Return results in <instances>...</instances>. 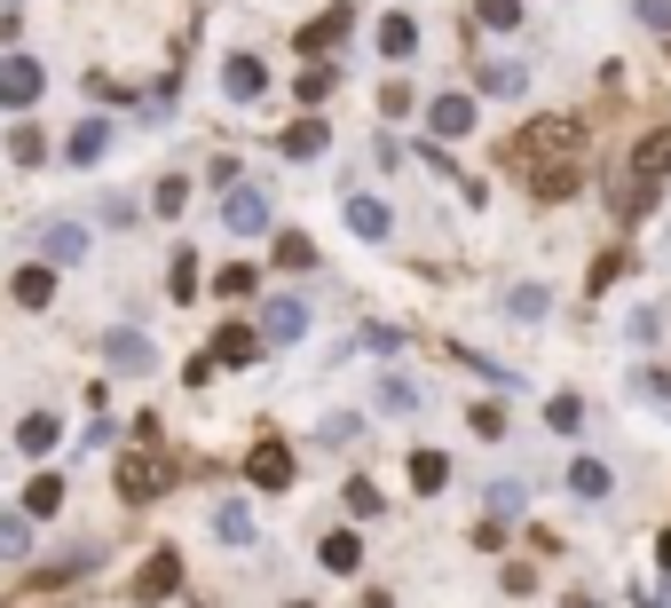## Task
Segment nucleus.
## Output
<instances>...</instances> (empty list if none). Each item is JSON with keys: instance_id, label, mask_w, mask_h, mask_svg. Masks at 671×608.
Returning a JSON list of instances; mask_svg holds the SVG:
<instances>
[{"instance_id": "nucleus-41", "label": "nucleus", "mask_w": 671, "mask_h": 608, "mask_svg": "<svg viewBox=\"0 0 671 608\" xmlns=\"http://www.w3.org/2000/svg\"><path fill=\"white\" fill-rule=\"evenodd\" d=\"M254 293V269H221V301H245Z\"/></svg>"}, {"instance_id": "nucleus-38", "label": "nucleus", "mask_w": 671, "mask_h": 608, "mask_svg": "<svg viewBox=\"0 0 671 608\" xmlns=\"http://www.w3.org/2000/svg\"><path fill=\"white\" fill-rule=\"evenodd\" d=\"M182 198H190V183H182V174H166V183H158V214H182Z\"/></svg>"}, {"instance_id": "nucleus-1", "label": "nucleus", "mask_w": 671, "mask_h": 608, "mask_svg": "<svg viewBox=\"0 0 671 608\" xmlns=\"http://www.w3.org/2000/svg\"><path fill=\"white\" fill-rule=\"evenodd\" d=\"M576 158H584V127L576 119H530L506 143V166H530V174H553V166H576Z\"/></svg>"}, {"instance_id": "nucleus-37", "label": "nucleus", "mask_w": 671, "mask_h": 608, "mask_svg": "<svg viewBox=\"0 0 671 608\" xmlns=\"http://www.w3.org/2000/svg\"><path fill=\"white\" fill-rule=\"evenodd\" d=\"M300 96H308V104L332 96V63H308V71H300Z\"/></svg>"}, {"instance_id": "nucleus-21", "label": "nucleus", "mask_w": 671, "mask_h": 608, "mask_svg": "<svg viewBox=\"0 0 671 608\" xmlns=\"http://www.w3.org/2000/svg\"><path fill=\"white\" fill-rule=\"evenodd\" d=\"M324 143H332V127H324V119H300V127H285V158H316Z\"/></svg>"}, {"instance_id": "nucleus-23", "label": "nucleus", "mask_w": 671, "mask_h": 608, "mask_svg": "<svg viewBox=\"0 0 671 608\" xmlns=\"http://www.w3.org/2000/svg\"><path fill=\"white\" fill-rule=\"evenodd\" d=\"M474 24L482 32H514L522 24V0H474Z\"/></svg>"}, {"instance_id": "nucleus-7", "label": "nucleus", "mask_w": 671, "mask_h": 608, "mask_svg": "<svg viewBox=\"0 0 671 608\" xmlns=\"http://www.w3.org/2000/svg\"><path fill=\"white\" fill-rule=\"evenodd\" d=\"M158 482H166V467H158V459H142V451H135V459H119V498H127V506H150V498H158Z\"/></svg>"}, {"instance_id": "nucleus-2", "label": "nucleus", "mask_w": 671, "mask_h": 608, "mask_svg": "<svg viewBox=\"0 0 671 608\" xmlns=\"http://www.w3.org/2000/svg\"><path fill=\"white\" fill-rule=\"evenodd\" d=\"M40 87H48L40 56H0V111H24V104H40Z\"/></svg>"}, {"instance_id": "nucleus-43", "label": "nucleus", "mask_w": 671, "mask_h": 608, "mask_svg": "<svg viewBox=\"0 0 671 608\" xmlns=\"http://www.w3.org/2000/svg\"><path fill=\"white\" fill-rule=\"evenodd\" d=\"M569 608H601V600H593V592H569Z\"/></svg>"}, {"instance_id": "nucleus-34", "label": "nucleus", "mask_w": 671, "mask_h": 608, "mask_svg": "<svg viewBox=\"0 0 671 608\" xmlns=\"http://www.w3.org/2000/svg\"><path fill=\"white\" fill-rule=\"evenodd\" d=\"M379 403H387V411H418V388H411V380H379Z\"/></svg>"}, {"instance_id": "nucleus-12", "label": "nucleus", "mask_w": 671, "mask_h": 608, "mask_svg": "<svg viewBox=\"0 0 671 608\" xmlns=\"http://www.w3.org/2000/svg\"><path fill=\"white\" fill-rule=\"evenodd\" d=\"M175 585H182V561H175V553H150V569L135 577V600H166Z\"/></svg>"}, {"instance_id": "nucleus-47", "label": "nucleus", "mask_w": 671, "mask_h": 608, "mask_svg": "<svg viewBox=\"0 0 671 608\" xmlns=\"http://www.w3.org/2000/svg\"><path fill=\"white\" fill-rule=\"evenodd\" d=\"M293 608H308V600H293Z\"/></svg>"}, {"instance_id": "nucleus-29", "label": "nucleus", "mask_w": 671, "mask_h": 608, "mask_svg": "<svg viewBox=\"0 0 671 608\" xmlns=\"http://www.w3.org/2000/svg\"><path fill=\"white\" fill-rule=\"evenodd\" d=\"M9 158H17V166H40V158H48V135H40V127H17V135H9Z\"/></svg>"}, {"instance_id": "nucleus-32", "label": "nucleus", "mask_w": 671, "mask_h": 608, "mask_svg": "<svg viewBox=\"0 0 671 608\" xmlns=\"http://www.w3.org/2000/svg\"><path fill=\"white\" fill-rule=\"evenodd\" d=\"M545 419H553V434H576V426H584V403H576V395H553Z\"/></svg>"}, {"instance_id": "nucleus-42", "label": "nucleus", "mask_w": 671, "mask_h": 608, "mask_svg": "<svg viewBox=\"0 0 671 608\" xmlns=\"http://www.w3.org/2000/svg\"><path fill=\"white\" fill-rule=\"evenodd\" d=\"M655 561H663V569H671V530H663V538H655Z\"/></svg>"}, {"instance_id": "nucleus-19", "label": "nucleus", "mask_w": 671, "mask_h": 608, "mask_svg": "<svg viewBox=\"0 0 671 608\" xmlns=\"http://www.w3.org/2000/svg\"><path fill=\"white\" fill-rule=\"evenodd\" d=\"M56 434H63V426H56L48 411H32V419H17V451H32V459H40V451H56Z\"/></svg>"}, {"instance_id": "nucleus-26", "label": "nucleus", "mask_w": 671, "mask_h": 608, "mask_svg": "<svg viewBox=\"0 0 671 608\" xmlns=\"http://www.w3.org/2000/svg\"><path fill=\"white\" fill-rule=\"evenodd\" d=\"M103 150H111V127H103V119H88V127L71 135V158H79V166H96Z\"/></svg>"}, {"instance_id": "nucleus-33", "label": "nucleus", "mask_w": 671, "mask_h": 608, "mask_svg": "<svg viewBox=\"0 0 671 608\" xmlns=\"http://www.w3.org/2000/svg\"><path fill=\"white\" fill-rule=\"evenodd\" d=\"M308 261H316V245L293 229V237H277V269H308Z\"/></svg>"}, {"instance_id": "nucleus-4", "label": "nucleus", "mask_w": 671, "mask_h": 608, "mask_svg": "<svg viewBox=\"0 0 671 608\" xmlns=\"http://www.w3.org/2000/svg\"><path fill=\"white\" fill-rule=\"evenodd\" d=\"M221 229H237V237L269 229V198H262L254 183H229V198H221Z\"/></svg>"}, {"instance_id": "nucleus-14", "label": "nucleus", "mask_w": 671, "mask_h": 608, "mask_svg": "<svg viewBox=\"0 0 671 608\" xmlns=\"http://www.w3.org/2000/svg\"><path fill=\"white\" fill-rule=\"evenodd\" d=\"M79 253H88V229L79 222H48L40 229V261H79Z\"/></svg>"}, {"instance_id": "nucleus-44", "label": "nucleus", "mask_w": 671, "mask_h": 608, "mask_svg": "<svg viewBox=\"0 0 671 608\" xmlns=\"http://www.w3.org/2000/svg\"><path fill=\"white\" fill-rule=\"evenodd\" d=\"M640 608H671V592H663V600H640Z\"/></svg>"}, {"instance_id": "nucleus-10", "label": "nucleus", "mask_w": 671, "mask_h": 608, "mask_svg": "<svg viewBox=\"0 0 671 608\" xmlns=\"http://www.w3.org/2000/svg\"><path fill=\"white\" fill-rule=\"evenodd\" d=\"M427 127H435V135H451V143H458V135H474V96H435V104H427Z\"/></svg>"}, {"instance_id": "nucleus-27", "label": "nucleus", "mask_w": 671, "mask_h": 608, "mask_svg": "<svg viewBox=\"0 0 671 608\" xmlns=\"http://www.w3.org/2000/svg\"><path fill=\"white\" fill-rule=\"evenodd\" d=\"M632 395H648L655 411H671V372H655V364H640V372H632Z\"/></svg>"}, {"instance_id": "nucleus-13", "label": "nucleus", "mask_w": 671, "mask_h": 608, "mask_svg": "<svg viewBox=\"0 0 671 608\" xmlns=\"http://www.w3.org/2000/svg\"><path fill=\"white\" fill-rule=\"evenodd\" d=\"M254 356H262V332H245V324L214 332V364H254Z\"/></svg>"}, {"instance_id": "nucleus-40", "label": "nucleus", "mask_w": 671, "mask_h": 608, "mask_svg": "<svg viewBox=\"0 0 671 608\" xmlns=\"http://www.w3.org/2000/svg\"><path fill=\"white\" fill-rule=\"evenodd\" d=\"M640 24L648 32H671V0H640Z\"/></svg>"}, {"instance_id": "nucleus-36", "label": "nucleus", "mask_w": 671, "mask_h": 608, "mask_svg": "<svg viewBox=\"0 0 671 608\" xmlns=\"http://www.w3.org/2000/svg\"><path fill=\"white\" fill-rule=\"evenodd\" d=\"M474 434H482V443H497V434H506V411H497V403H474Z\"/></svg>"}, {"instance_id": "nucleus-28", "label": "nucleus", "mask_w": 671, "mask_h": 608, "mask_svg": "<svg viewBox=\"0 0 671 608\" xmlns=\"http://www.w3.org/2000/svg\"><path fill=\"white\" fill-rule=\"evenodd\" d=\"M32 530H24V513H0V561H24Z\"/></svg>"}, {"instance_id": "nucleus-5", "label": "nucleus", "mask_w": 671, "mask_h": 608, "mask_svg": "<svg viewBox=\"0 0 671 608\" xmlns=\"http://www.w3.org/2000/svg\"><path fill=\"white\" fill-rule=\"evenodd\" d=\"M663 174H671V119L632 143V183H663Z\"/></svg>"}, {"instance_id": "nucleus-20", "label": "nucleus", "mask_w": 671, "mask_h": 608, "mask_svg": "<svg viewBox=\"0 0 671 608\" xmlns=\"http://www.w3.org/2000/svg\"><path fill=\"white\" fill-rule=\"evenodd\" d=\"M569 498H609V467L601 459H569Z\"/></svg>"}, {"instance_id": "nucleus-17", "label": "nucleus", "mask_w": 671, "mask_h": 608, "mask_svg": "<svg viewBox=\"0 0 671 608\" xmlns=\"http://www.w3.org/2000/svg\"><path fill=\"white\" fill-rule=\"evenodd\" d=\"M17 301H24V308H48V301H56V269H48V261L17 269Z\"/></svg>"}, {"instance_id": "nucleus-30", "label": "nucleus", "mask_w": 671, "mask_h": 608, "mask_svg": "<svg viewBox=\"0 0 671 608\" xmlns=\"http://www.w3.org/2000/svg\"><path fill=\"white\" fill-rule=\"evenodd\" d=\"M506 316L537 324V316H545V285H514V293H506Z\"/></svg>"}, {"instance_id": "nucleus-6", "label": "nucleus", "mask_w": 671, "mask_h": 608, "mask_svg": "<svg viewBox=\"0 0 671 608\" xmlns=\"http://www.w3.org/2000/svg\"><path fill=\"white\" fill-rule=\"evenodd\" d=\"M348 24H356V9H348V0H332V9H324L316 24H300V40H293V48H300V56H324V48L341 40Z\"/></svg>"}, {"instance_id": "nucleus-15", "label": "nucleus", "mask_w": 671, "mask_h": 608, "mask_svg": "<svg viewBox=\"0 0 671 608\" xmlns=\"http://www.w3.org/2000/svg\"><path fill=\"white\" fill-rule=\"evenodd\" d=\"M348 229H356V237H372V245H379V237H387V229H395V214H387V206H379V198H348Z\"/></svg>"}, {"instance_id": "nucleus-16", "label": "nucleus", "mask_w": 671, "mask_h": 608, "mask_svg": "<svg viewBox=\"0 0 671 608\" xmlns=\"http://www.w3.org/2000/svg\"><path fill=\"white\" fill-rule=\"evenodd\" d=\"M316 561H324V569H332V577H356V569H364V546H356V538H348V530H332V538H324V553H316Z\"/></svg>"}, {"instance_id": "nucleus-31", "label": "nucleus", "mask_w": 671, "mask_h": 608, "mask_svg": "<svg viewBox=\"0 0 671 608\" xmlns=\"http://www.w3.org/2000/svg\"><path fill=\"white\" fill-rule=\"evenodd\" d=\"M56 506H63V482H56V474H40V482L24 490V513H40V521H48Z\"/></svg>"}, {"instance_id": "nucleus-24", "label": "nucleus", "mask_w": 671, "mask_h": 608, "mask_svg": "<svg viewBox=\"0 0 671 608\" xmlns=\"http://www.w3.org/2000/svg\"><path fill=\"white\" fill-rule=\"evenodd\" d=\"M522 87H530L522 63H482V96H522Z\"/></svg>"}, {"instance_id": "nucleus-39", "label": "nucleus", "mask_w": 671, "mask_h": 608, "mask_svg": "<svg viewBox=\"0 0 671 608\" xmlns=\"http://www.w3.org/2000/svg\"><path fill=\"white\" fill-rule=\"evenodd\" d=\"M379 506H387V498H379V490H372V482H348V513H364V521H372V513H379Z\"/></svg>"}, {"instance_id": "nucleus-3", "label": "nucleus", "mask_w": 671, "mask_h": 608, "mask_svg": "<svg viewBox=\"0 0 671 608\" xmlns=\"http://www.w3.org/2000/svg\"><path fill=\"white\" fill-rule=\"evenodd\" d=\"M245 482H254V490H293V451L277 443V434H262V443H254V459H245Z\"/></svg>"}, {"instance_id": "nucleus-8", "label": "nucleus", "mask_w": 671, "mask_h": 608, "mask_svg": "<svg viewBox=\"0 0 671 608\" xmlns=\"http://www.w3.org/2000/svg\"><path fill=\"white\" fill-rule=\"evenodd\" d=\"M103 364H119V372H150V340H142L135 324H111V332H103Z\"/></svg>"}, {"instance_id": "nucleus-25", "label": "nucleus", "mask_w": 671, "mask_h": 608, "mask_svg": "<svg viewBox=\"0 0 671 608\" xmlns=\"http://www.w3.org/2000/svg\"><path fill=\"white\" fill-rule=\"evenodd\" d=\"M214 530H221L229 546H245V538H254V513H245L237 498H221V506H214Z\"/></svg>"}, {"instance_id": "nucleus-35", "label": "nucleus", "mask_w": 671, "mask_h": 608, "mask_svg": "<svg viewBox=\"0 0 671 608\" xmlns=\"http://www.w3.org/2000/svg\"><path fill=\"white\" fill-rule=\"evenodd\" d=\"M576 190V166H553V174H537V198H569Z\"/></svg>"}, {"instance_id": "nucleus-9", "label": "nucleus", "mask_w": 671, "mask_h": 608, "mask_svg": "<svg viewBox=\"0 0 671 608\" xmlns=\"http://www.w3.org/2000/svg\"><path fill=\"white\" fill-rule=\"evenodd\" d=\"M262 87H269V71H262L254 56H229V63H221V96H229V104H254Z\"/></svg>"}, {"instance_id": "nucleus-18", "label": "nucleus", "mask_w": 671, "mask_h": 608, "mask_svg": "<svg viewBox=\"0 0 671 608\" xmlns=\"http://www.w3.org/2000/svg\"><path fill=\"white\" fill-rule=\"evenodd\" d=\"M411 48H418V24H411V17H379V56H387V63H403Z\"/></svg>"}, {"instance_id": "nucleus-45", "label": "nucleus", "mask_w": 671, "mask_h": 608, "mask_svg": "<svg viewBox=\"0 0 671 608\" xmlns=\"http://www.w3.org/2000/svg\"><path fill=\"white\" fill-rule=\"evenodd\" d=\"M364 608H387V600H364Z\"/></svg>"}, {"instance_id": "nucleus-11", "label": "nucleus", "mask_w": 671, "mask_h": 608, "mask_svg": "<svg viewBox=\"0 0 671 608\" xmlns=\"http://www.w3.org/2000/svg\"><path fill=\"white\" fill-rule=\"evenodd\" d=\"M300 332H308V301H269L262 340H277V347H285V340H300Z\"/></svg>"}, {"instance_id": "nucleus-22", "label": "nucleus", "mask_w": 671, "mask_h": 608, "mask_svg": "<svg viewBox=\"0 0 671 608\" xmlns=\"http://www.w3.org/2000/svg\"><path fill=\"white\" fill-rule=\"evenodd\" d=\"M451 482V459L443 451H411V490H443Z\"/></svg>"}, {"instance_id": "nucleus-46", "label": "nucleus", "mask_w": 671, "mask_h": 608, "mask_svg": "<svg viewBox=\"0 0 671 608\" xmlns=\"http://www.w3.org/2000/svg\"><path fill=\"white\" fill-rule=\"evenodd\" d=\"M0 9H17V0H0Z\"/></svg>"}]
</instances>
